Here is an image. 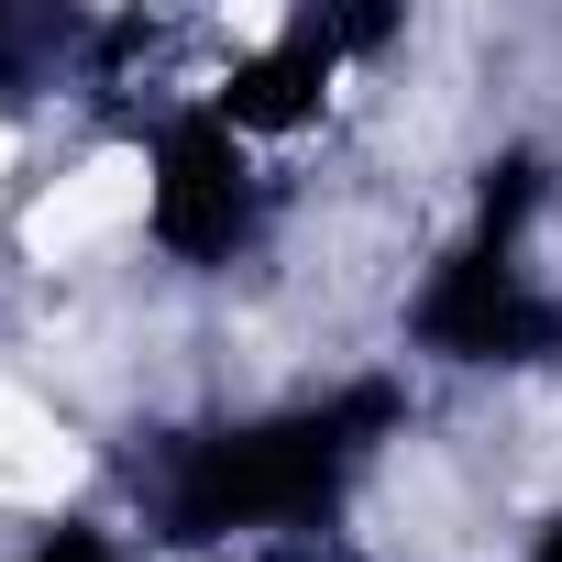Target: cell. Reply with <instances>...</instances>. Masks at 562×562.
<instances>
[{"label":"cell","mask_w":562,"mask_h":562,"mask_svg":"<svg viewBox=\"0 0 562 562\" xmlns=\"http://www.w3.org/2000/svg\"><path fill=\"white\" fill-rule=\"evenodd\" d=\"M397 45V12H342V0H321V12H288L265 45H243L199 100L243 133V144H288V133H310L331 100H342V78L364 67V56H386Z\"/></svg>","instance_id":"277c9868"},{"label":"cell","mask_w":562,"mask_h":562,"mask_svg":"<svg viewBox=\"0 0 562 562\" xmlns=\"http://www.w3.org/2000/svg\"><path fill=\"white\" fill-rule=\"evenodd\" d=\"M397 353L430 375H551L562 364V288L529 265V243L452 232L397 299Z\"/></svg>","instance_id":"7a4b0ae2"},{"label":"cell","mask_w":562,"mask_h":562,"mask_svg":"<svg viewBox=\"0 0 562 562\" xmlns=\"http://www.w3.org/2000/svg\"><path fill=\"white\" fill-rule=\"evenodd\" d=\"M540 210H551V144H496V155L474 166V221H463V232H485V243H529Z\"/></svg>","instance_id":"8992f818"},{"label":"cell","mask_w":562,"mask_h":562,"mask_svg":"<svg viewBox=\"0 0 562 562\" xmlns=\"http://www.w3.org/2000/svg\"><path fill=\"white\" fill-rule=\"evenodd\" d=\"M12 562H144V540H122L111 518H45V529H23Z\"/></svg>","instance_id":"52a82bcc"},{"label":"cell","mask_w":562,"mask_h":562,"mask_svg":"<svg viewBox=\"0 0 562 562\" xmlns=\"http://www.w3.org/2000/svg\"><path fill=\"white\" fill-rule=\"evenodd\" d=\"M89 45H100V23H78V12H0V111L89 89Z\"/></svg>","instance_id":"5b68a950"},{"label":"cell","mask_w":562,"mask_h":562,"mask_svg":"<svg viewBox=\"0 0 562 562\" xmlns=\"http://www.w3.org/2000/svg\"><path fill=\"white\" fill-rule=\"evenodd\" d=\"M518 562H562V507H551V518H540V529L518 540Z\"/></svg>","instance_id":"ba28073f"},{"label":"cell","mask_w":562,"mask_h":562,"mask_svg":"<svg viewBox=\"0 0 562 562\" xmlns=\"http://www.w3.org/2000/svg\"><path fill=\"white\" fill-rule=\"evenodd\" d=\"M276 221V177H265V144H243L199 89L188 100H155L144 122V243L188 276H232Z\"/></svg>","instance_id":"3957f363"},{"label":"cell","mask_w":562,"mask_h":562,"mask_svg":"<svg viewBox=\"0 0 562 562\" xmlns=\"http://www.w3.org/2000/svg\"><path fill=\"white\" fill-rule=\"evenodd\" d=\"M408 430V375H331L321 397H276L243 419H199L144 463L155 551H254L310 540L353 507V485Z\"/></svg>","instance_id":"6da1fadb"}]
</instances>
